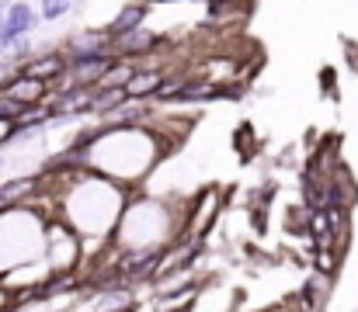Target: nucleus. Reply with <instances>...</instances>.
Wrapping results in <instances>:
<instances>
[{
  "label": "nucleus",
  "instance_id": "f257e3e1",
  "mask_svg": "<svg viewBox=\"0 0 358 312\" xmlns=\"http://www.w3.org/2000/svg\"><path fill=\"white\" fill-rule=\"evenodd\" d=\"M35 24H38V14H35V7H31L28 0H14V3H7L3 21H0V49H7L10 42L24 38Z\"/></svg>",
  "mask_w": 358,
  "mask_h": 312
},
{
  "label": "nucleus",
  "instance_id": "f03ea898",
  "mask_svg": "<svg viewBox=\"0 0 358 312\" xmlns=\"http://www.w3.org/2000/svg\"><path fill=\"white\" fill-rule=\"evenodd\" d=\"M66 73V59L63 56H35L28 63H21V77L42 80V84H56Z\"/></svg>",
  "mask_w": 358,
  "mask_h": 312
},
{
  "label": "nucleus",
  "instance_id": "7ed1b4c3",
  "mask_svg": "<svg viewBox=\"0 0 358 312\" xmlns=\"http://www.w3.org/2000/svg\"><path fill=\"white\" fill-rule=\"evenodd\" d=\"M112 45L122 52L119 59H125V56H143V52H150V49L157 45V35H150V31H143V28H132V31H125V35H115Z\"/></svg>",
  "mask_w": 358,
  "mask_h": 312
},
{
  "label": "nucleus",
  "instance_id": "20e7f679",
  "mask_svg": "<svg viewBox=\"0 0 358 312\" xmlns=\"http://www.w3.org/2000/svg\"><path fill=\"white\" fill-rule=\"evenodd\" d=\"M3 94H10L14 101H21V104H42L45 101V94H49V84H42V80H31V77H21V73H17Z\"/></svg>",
  "mask_w": 358,
  "mask_h": 312
},
{
  "label": "nucleus",
  "instance_id": "39448f33",
  "mask_svg": "<svg viewBox=\"0 0 358 312\" xmlns=\"http://www.w3.org/2000/svg\"><path fill=\"white\" fill-rule=\"evenodd\" d=\"M160 80H164V73L160 70H136L132 73V80L125 84V94L129 98H150V94H157V87H160Z\"/></svg>",
  "mask_w": 358,
  "mask_h": 312
},
{
  "label": "nucleus",
  "instance_id": "423d86ee",
  "mask_svg": "<svg viewBox=\"0 0 358 312\" xmlns=\"http://www.w3.org/2000/svg\"><path fill=\"white\" fill-rule=\"evenodd\" d=\"M143 17H146V3H129V7H122V14L108 24V35L115 38V35H125V31H132V28H143Z\"/></svg>",
  "mask_w": 358,
  "mask_h": 312
},
{
  "label": "nucleus",
  "instance_id": "0eeeda50",
  "mask_svg": "<svg viewBox=\"0 0 358 312\" xmlns=\"http://www.w3.org/2000/svg\"><path fill=\"white\" fill-rule=\"evenodd\" d=\"M73 52H108L112 49V35L108 31H84V35H73Z\"/></svg>",
  "mask_w": 358,
  "mask_h": 312
},
{
  "label": "nucleus",
  "instance_id": "6e6552de",
  "mask_svg": "<svg viewBox=\"0 0 358 312\" xmlns=\"http://www.w3.org/2000/svg\"><path fill=\"white\" fill-rule=\"evenodd\" d=\"M341 250H334V246H313V267H317V274H327V278H334L338 274V267H341Z\"/></svg>",
  "mask_w": 358,
  "mask_h": 312
},
{
  "label": "nucleus",
  "instance_id": "1a4fd4ad",
  "mask_svg": "<svg viewBox=\"0 0 358 312\" xmlns=\"http://www.w3.org/2000/svg\"><path fill=\"white\" fill-rule=\"evenodd\" d=\"M70 10H73V0H42L38 17H45V21H59V17L70 14Z\"/></svg>",
  "mask_w": 358,
  "mask_h": 312
},
{
  "label": "nucleus",
  "instance_id": "9d476101",
  "mask_svg": "<svg viewBox=\"0 0 358 312\" xmlns=\"http://www.w3.org/2000/svg\"><path fill=\"white\" fill-rule=\"evenodd\" d=\"M14 142V121L10 118H0V149Z\"/></svg>",
  "mask_w": 358,
  "mask_h": 312
},
{
  "label": "nucleus",
  "instance_id": "9b49d317",
  "mask_svg": "<svg viewBox=\"0 0 358 312\" xmlns=\"http://www.w3.org/2000/svg\"><path fill=\"white\" fill-rule=\"evenodd\" d=\"M237 149L240 153H247V156H250V149H254V139H250V128H247V125L237 128Z\"/></svg>",
  "mask_w": 358,
  "mask_h": 312
},
{
  "label": "nucleus",
  "instance_id": "f8f14e48",
  "mask_svg": "<svg viewBox=\"0 0 358 312\" xmlns=\"http://www.w3.org/2000/svg\"><path fill=\"white\" fill-rule=\"evenodd\" d=\"M3 167H7V156H3V149H0V174H3Z\"/></svg>",
  "mask_w": 358,
  "mask_h": 312
},
{
  "label": "nucleus",
  "instance_id": "ddd939ff",
  "mask_svg": "<svg viewBox=\"0 0 358 312\" xmlns=\"http://www.w3.org/2000/svg\"><path fill=\"white\" fill-rule=\"evenodd\" d=\"M3 10H7V3H3V0H0V21H3Z\"/></svg>",
  "mask_w": 358,
  "mask_h": 312
},
{
  "label": "nucleus",
  "instance_id": "4468645a",
  "mask_svg": "<svg viewBox=\"0 0 358 312\" xmlns=\"http://www.w3.org/2000/svg\"><path fill=\"white\" fill-rule=\"evenodd\" d=\"M3 59H7V49H0V63H3Z\"/></svg>",
  "mask_w": 358,
  "mask_h": 312
}]
</instances>
